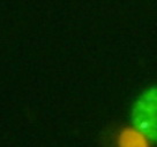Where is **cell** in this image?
<instances>
[{
    "mask_svg": "<svg viewBox=\"0 0 157 147\" xmlns=\"http://www.w3.org/2000/svg\"><path fill=\"white\" fill-rule=\"evenodd\" d=\"M131 121L141 136L157 144V85L137 97L132 107Z\"/></svg>",
    "mask_w": 157,
    "mask_h": 147,
    "instance_id": "cell-1",
    "label": "cell"
}]
</instances>
